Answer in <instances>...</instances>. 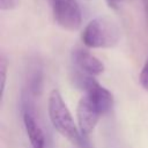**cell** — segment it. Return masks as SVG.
<instances>
[{
  "mask_svg": "<svg viewBox=\"0 0 148 148\" xmlns=\"http://www.w3.org/2000/svg\"><path fill=\"white\" fill-rule=\"evenodd\" d=\"M141 2H142V6H143L146 20H147V22H148V0H141Z\"/></svg>",
  "mask_w": 148,
  "mask_h": 148,
  "instance_id": "cell-13",
  "label": "cell"
},
{
  "mask_svg": "<svg viewBox=\"0 0 148 148\" xmlns=\"http://www.w3.org/2000/svg\"><path fill=\"white\" fill-rule=\"evenodd\" d=\"M121 1H131V0H121Z\"/></svg>",
  "mask_w": 148,
  "mask_h": 148,
  "instance_id": "cell-14",
  "label": "cell"
},
{
  "mask_svg": "<svg viewBox=\"0 0 148 148\" xmlns=\"http://www.w3.org/2000/svg\"><path fill=\"white\" fill-rule=\"evenodd\" d=\"M22 120L31 148H45L44 131L36 118L35 111L29 98L24 99L22 103Z\"/></svg>",
  "mask_w": 148,
  "mask_h": 148,
  "instance_id": "cell-6",
  "label": "cell"
},
{
  "mask_svg": "<svg viewBox=\"0 0 148 148\" xmlns=\"http://www.w3.org/2000/svg\"><path fill=\"white\" fill-rule=\"evenodd\" d=\"M139 81H140V84L142 86V88L145 90L148 91V58L140 72V75H139Z\"/></svg>",
  "mask_w": 148,
  "mask_h": 148,
  "instance_id": "cell-10",
  "label": "cell"
},
{
  "mask_svg": "<svg viewBox=\"0 0 148 148\" xmlns=\"http://www.w3.org/2000/svg\"><path fill=\"white\" fill-rule=\"evenodd\" d=\"M28 94L30 96H37L43 89V73L40 68H34L28 79Z\"/></svg>",
  "mask_w": 148,
  "mask_h": 148,
  "instance_id": "cell-8",
  "label": "cell"
},
{
  "mask_svg": "<svg viewBox=\"0 0 148 148\" xmlns=\"http://www.w3.org/2000/svg\"><path fill=\"white\" fill-rule=\"evenodd\" d=\"M121 0H106V3H108V6L110 7V8H112V9H117L118 7H119V2H120Z\"/></svg>",
  "mask_w": 148,
  "mask_h": 148,
  "instance_id": "cell-12",
  "label": "cell"
},
{
  "mask_svg": "<svg viewBox=\"0 0 148 148\" xmlns=\"http://www.w3.org/2000/svg\"><path fill=\"white\" fill-rule=\"evenodd\" d=\"M20 0H0V9L1 10H10L18 6Z\"/></svg>",
  "mask_w": 148,
  "mask_h": 148,
  "instance_id": "cell-11",
  "label": "cell"
},
{
  "mask_svg": "<svg viewBox=\"0 0 148 148\" xmlns=\"http://www.w3.org/2000/svg\"><path fill=\"white\" fill-rule=\"evenodd\" d=\"M7 69H8V61L3 54L0 57V89L1 94L0 96L3 97L5 94V87H6V81H7Z\"/></svg>",
  "mask_w": 148,
  "mask_h": 148,
  "instance_id": "cell-9",
  "label": "cell"
},
{
  "mask_svg": "<svg viewBox=\"0 0 148 148\" xmlns=\"http://www.w3.org/2000/svg\"><path fill=\"white\" fill-rule=\"evenodd\" d=\"M72 59L75 66L88 75H99L104 72L103 62L82 47H75L72 51Z\"/></svg>",
  "mask_w": 148,
  "mask_h": 148,
  "instance_id": "cell-7",
  "label": "cell"
},
{
  "mask_svg": "<svg viewBox=\"0 0 148 148\" xmlns=\"http://www.w3.org/2000/svg\"><path fill=\"white\" fill-rule=\"evenodd\" d=\"M74 81L80 89L84 90L86 95L92 101L102 114L111 110L113 105V95L91 75L80 73L75 75Z\"/></svg>",
  "mask_w": 148,
  "mask_h": 148,
  "instance_id": "cell-3",
  "label": "cell"
},
{
  "mask_svg": "<svg viewBox=\"0 0 148 148\" xmlns=\"http://www.w3.org/2000/svg\"><path fill=\"white\" fill-rule=\"evenodd\" d=\"M102 112L92 103V101L87 96H82L76 106V117H77V127L82 136L89 135L95 126L97 125Z\"/></svg>",
  "mask_w": 148,
  "mask_h": 148,
  "instance_id": "cell-5",
  "label": "cell"
},
{
  "mask_svg": "<svg viewBox=\"0 0 148 148\" xmlns=\"http://www.w3.org/2000/svg\"><path fill=\"white\" fill-rule=\"evenodd\" d=\"M49 118L54 130L75 146H82L83 136L79 127L75 125L71 111L68 110L60 91L51 90L47 99Z\"/></svg>",
  "mask_w": 148,
  "mask_h": 148,
  "instance_id": "cell-1",
  "label": "cell"
},
{
  "mask_svg": "<svg viewBox=\"0 0 148 148\" xmlns=\"http://www.w3.org/2000/svg\"><path fill=\"white\" fill-rule=\"evenodd\" d=\"M54 21L62 29L75 31L81 27L82 15L76 0H50Z\"/></svg>",
  "mask_w": 148,
  "mask_h": 148,
  "instance_id": "cell-4",
  "label": "cell"
},
{
  "mask_svg": "<svg viewBox=\"0 0 148 148\" xmlns=\"http://www.w3.org/2000/svg\"><path fill=\"white\" fill-rule=\"evenodd\" d=\"M120 29L109 16H98L91 20L81 32L82 43L91 49H110L118 44Z\"/></svg>",
  "mask_w": 148,
  "mask_h": 148,
  "instance_id": "cell-2",
  "label": "cell"
}]
</instances>
